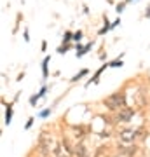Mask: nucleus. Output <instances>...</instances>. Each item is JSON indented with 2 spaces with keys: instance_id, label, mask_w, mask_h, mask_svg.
<instances>
[{
  "instance_id": "obj_1",
  "label": "nucleus",
  "mask_w": 150,
  "mask_h": 157,
  "mask_svg": "<svg viewBox=\"0 0 150 157\" xmlns=\"http://www.w3.org/2000/svg\"><path fill=\"white\" fill-rule=\"evenodd\" d=\"M105 107L110 108V110H119V108L126 107V98H124L122 93H115V94L105 98Z\"/></svg>"
},
{
  "instance_id": "obj_2",
  "label": "nucleus",
  "mask_w": 150,
  "mask_h": 157,
  "mask_svg": "<svg viewBox=\"0 0 150 157\" xmlns=\"http://www.w3.org/2000/svg\"><path fill=\"white\" fill-rule=\"evenodd\" d=\"M133 108H121V112H119V121H122V122H129L131 117H133Z\"/></svg>"
},
{
  "instance_id": "obj_3",
  "label": "nucleus",
  "mask_w": 150,
  "mask_h": 157,
  "mask_svg": "<svg viewBox=\"0 0 150 157\" xmlns=\"http://www.w3.org/2000/svg\"><path fill=\"white\" fill-rule=\"evenodd\" d=\"M75 155L77 157H87V150L84 145H77L75 147Z\"/></svg>"
},
{
  "instance_id": "obj_4",
  "label": "nucleus",
  "mask_w": 150,
  "mask_h": 157,
  "mask_svg": "<svg viewBox=\"0 0 150 157\" xmlns=\"http://www.w3.org/2000/svg\"><path fill=\"white\" fill-rule=\"evenodd\" d=\"M121 140L122 141H133L134 140V133L133 131H124L122 135H121Z\"/></svg>"
},
{
  "instance_id": "obj_5",
  "label": "nucleus",
  "mask_w": 150,
  "mask_h": 157,
  "mask_svg": "<svg viewBox=\"0 0 150 157\" xmlns=\"http://www.w3.org/2000/svg\"><path fill=\"white\" fill-rule=\"evenodd\" d=\"M11 117H12V107L11 105H7V110H6V124L7 126L11 124Z\"/></svg>"
},
{
  "instance_id": "obj_6",
  "label": "nucleus",
  "mask_w": 150,
  "mask_h": 157,
  "mask_svg": "<svg viewBox=\"0 0 150 157\" xmlns=\"http://www.w3.org/2000/svg\"><path fill=\"white\" fill-rule=\"evenodd\" d=\"M49 59L51 58L47 56V58H44V61H42V75H44V77H47V65H49Z\"/></svg>"
},
{
  "instance_id": "obj_7",
  "label": "nucleus",
  "mask_w": 150,
  "mask_h": 157,
  "mask_svg": "<svg viewBox=\"0 0 150 157\" xmlns=\"http://www.w3.org/2000/svg\"><path fill=\"white\" fill-rule=\"evenodd\" d=\"M84 75H87V70H86V68H84V70H80V72H79L77 75H73V77L70 78V80H72V82H75V80H79V78L84 77Z\"/></svg>"
},
{
  "instance_id": "obj_8",
  "label": "nucleus",
  "mask_w": 150,
  "mask_h": 157,
  "mask_svg": "<svg viewBox=\"0 0 150 157\" xmlns=\"http://www.w3.org/2000/svg\"><path fill=\"white\" fill-rule=\"evenodd\" d=\"M108 67H112V68H121V67H122V61H121V59H115V61H112Z\"/></svg>"
},
{
  "instance_id": "obj_9",
  "label": "nucleus",
  "mask_w": 150,
  "mask_h": 157,
  "mask_svg": "<svg viewBox=\"0 0 150 157\" xmlns=\"http://www.w3.org/2000/svg\"><path fill=\"white\" fill-rule=\"evenodd\" d=\"M73 39H75V40H80V39H82V32H75Z\"/></svg>"
},
{
  "instance_id": "obj_10",
  "label": "nucleus",
  "mask_w": 150,
  "mask_h": 157,
  "mask_svg": "<svg viewBox=\"0 0 150 157\" xmlns=\"http://www.w3.org/2000/svg\"><path fill=\"white\" fill-rule=\"evenodd\" d=\"M51 113V110H44V112H40V117H47Z\"/></svg>"
},
{
  "instance_id": "obj_11",
  "label": "nucleus",
  "mask_w": 150,
  "mask_h": 157,
  "mask_svg": "<svg viewBox=\"0 0 150 157\" xmlns=\"http://www.w3.org/2000/svg\"><path fill=\"white\" fill-rule=\"evenodd\" d=\"M32 124H33V119H28V122H26V129L32 128Z\"/></svg>"
},
{
  "instance_id": "obj_12",
  "label": "nucleus",
  "mask_w": 150,
  "mask_h": 157,
  "mask_svg": "<svg viewBox=\"0 0 150 157\" xmlns=\"http://www.w3.org/2000/svg\"><path fill=\"white\" fill-rule=\"evenodd\" d=\"M119 23H121V19H119V17H117L115 21L112 23V28H115V26H117V25H119Z\"/></svg>"
},
{
  "instance_id": "obj_13",
  "label": "nucleus",
  "mask_w": 150,
  "mask_h": 157,
  "mask_svg": "<svg viewBox=\"0 0 150 157\" xmlns=\"http://www.w3.org/2000/svg\"><path fill=\"white\" fill-rule=\"evenodd\" d=\"M70 39H72V33H65V42H68Z\"/></svg>"
},
{
  "instance_id": "obj_14",
  "label": "nucleus",
  "mask_w": 150,
  "mask_h": 157,
  "mask_svg": "<svg viewBox=\"0 0 150 157\" xmlns=\"http://www.w3.org/2000/svg\"><path fill=\"white\" fill-rule=\"evenodd\" d=\"M122 7H124L122 4H121V6H117V7H115V11H117V12H122Z\"/></svg>"
},
{
  "instance_id": "obj_15",
  "label": "nucleus",
  "mask_w": 150,
  "mask_h": 157,
  "mask_svg": "<svg viewBox=\"0 0 150 157\" xmlns=\"http://www.w3.org/2000/svg\"><path fill=\"white\" fill-rule=\"evenodd\" d=\"M128 2H131V0H128Z\"/></svg>"
}]
</instances>
